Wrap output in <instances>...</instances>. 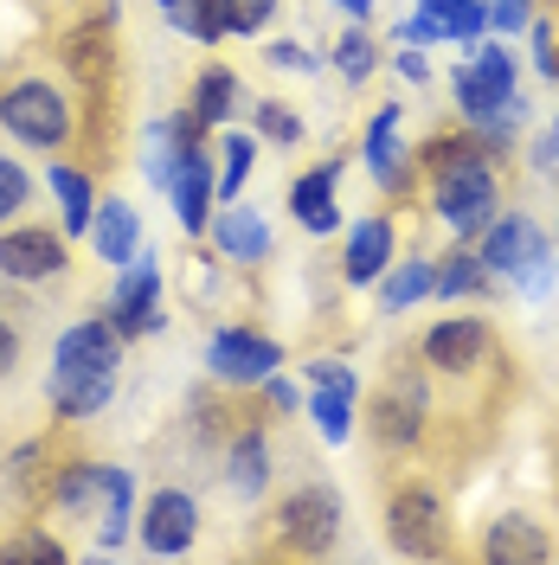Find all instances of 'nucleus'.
Listing matches in <instances>:
<instances>
[{"mask_svg": "<svg viewBox=\"0 0 559 565\" xmlns=\"http://www.w3.org/2000/svg\"><path fill=\"white\" fill-rule=\"evenodd\" d=\"M424 200H431V218L451 238L476 245L483 225L502 212V168H495V154H470V161H451V168L424 174Z\"/></svg>", "mask_w": 559, "mask_h": 565, "instance_id": "1", "label": "nucleus"}, {"mask_svg": "<svg viewBox=\"0 0 559 565\" xmlns=\"http://www.w3.org/2000/svg\"><path fill=\"white\" fill-rule=\"evenodd\" d=\"M476 257L489 264L495 282H515L521 296H547L559 277V250L547 245V232L534 225V212H495L476 238Z\"/></svg>", "mask_w": 559, "mask_h": 565, "instance_id": "2", "label": "nucleus"}, {"mask_svg": "<svg viewBox=\"0 0 559 565\" xmlns=\"http://www.w3.org/2000/svg\"><path fill=\"white\" fill-rule=\"evenodd\" d=\"M0 129L20 141V148H45V154H59L77 129V109L71 97L52 84V77H13V84H0Z\"/></svg>", "mask_w": 559, "mask_h": 565, "instance_id": "3", "label": "nucleus"}, {"mask_svg": "<svg viewBox=\"0 0 559 565\" xmlns=\"http://www.w3.org/2000/svg\"><path fill=\"white\" fill-rule=\"evenodd\" d=\"M341 521H348V501H341V489H328V482H315V476H309V482H296V489L277 501L271 533H277V553L321 559V553H335Z\"/></svg>", "mask_w": 559, "mask_h": 565, "instance_id": "4", "label": "nucleus"}, {"mask_svg": "<svg viewBox=\"0 0 559 565\" xmlns=\"http://www.w3.org/2000/svg\"><path fill=\"white\" fill-rule=\"evenodd\" d=\"M386 540L405 559H451L456 527H451L444 494L431 489V482H399V489L386 494Z\"/></svg>", "mask_w": 559, "mask_h": 565, "instance_id": "5", "label": "nucleus"}, {"mask_svg": "<svg viewBox=\"0 0 559 565\" xmlns=\"http://www.w3.org/2000/svg\"><path fill=\"white\" fill-rule=\"evenodd\" d=\"M424 424H431V392H424V373H386L380 392L367 398V430L380 450H419Z\"/></svg>", "mask_w": 559, "mask_h": 565, "instance_id": "6", "label": "nucleus"}, {"mask_svg": "<svg viewBox=\"0 0 559 565\" xmlns=\"http://www.w3.org/2000/svg\"><path fill=\"white\" fill-rule=\"evenodd\" d=\"M495 360V328L483 316H444L424 328L419 341V366L437 380H476Z\"/></svg>", "mask_w": 559, "mask_h": 565, "instance_id": "7", "label": "nucleus"}, {"mask_svg": "<svg viewBox=\"0 0 559 565\" xmlns=\"http://www.w3.org/2000/svg\"><path fill=\"white\" fill-rule=\"evenodd\" d=\"M161 289H168V277H161V257L155 250H136L123 270H116V289H109L104 316L116 321V334L123 341H141V334H161Z\"/></svg>", "mask_w": 559, "mask_h": 565, "instance_id": "8", "label": "nucleus"}, {"mask_svg": "<svg viewBox=\"0 0 559 565\" xmlns=\"http://www.w3.org/2000/svg\"><path fill=\"white\" fill-rule=\"evenodd\" d=\"M283 366V341H271L264 328H219L207 341V373L219 386H264Z\"/></svg>", "mask_w": 559, "mask_h": 565, "instance_id": "9", "label": "nucleus"}, {"mask_svg": "<svg viewBox=\"0 0 559 565\" xmlns=\"http://www.w3.org/2000/svg\"><path fill=\"white\" fill-rule=\"evenodd\" d=\"M360 161L380 193H412L419 174V154L405 148V104H380L367 116V136H360Z\"/></svg>", "mask_w": 559, "mask_h": 565, "instance_id": "10", "label": "nucleus"}, {"mask_svg": "<svg viewBox=\"0 0 559 565\" xmlns=\"http://www.w3.org/2000/svg\"><path fill=\"white\" fill-rule=\"evenodd\" d=\"M136 540H141V553H155V559L193 553V540H200V501L187 489H155L136 508Z\"/></svg>", "mask_w": 559, "mask_h": 565, "instance_id": "11", "label": "nucleus"}, {"mask_svg": "<svg viewBox=\"0 0 559 565\" xmlns=\"http://www.w3.org/2000/svg\"><path fill=\"white\" fill-rule=\"evenodd\" d=\"M65 270H71L65 232H45V225H7L0 232V277L7 282H59Z\"/></svg>", "mask_w": 559, "mask_h": 565, "instance_id": "12", "label": "nucleus"}, {"mask_svg": "<svg viewBox=\"0 0 559 565\" xmlns=\"http://www.w3.org/2000/svg\"><path fill=\"white\" fill-rule=\"evenodd\" d=\"M399 257V218L392 212H360L341 238V282L348 289H373Z\"/></svg>", "mask_w": 559, "mask_h": 565, "instance_id": "13", "label": "nucleus"}, {"mask_svg": "<svg viewBox=\"0 0 559 565\" xmlns=\"http://www.w3.org/2000/svg\"><path fill=\"white\" fill-rule=\"evenodd\" d=\"M341 174H348V154L335 161H315L289 180V218L309 232V238H335L341 232Z\"/></svg>", "mask_w": 559, "mask_h": 565, "instance_id": "14", "label": "nucleus"}, {"mask_svg": "<svg viewBox=\"0 0 559 565\" xmlns=\"http://www.w3.org/2000/svg\"><path fill=\"white\" fill-rule=\"evenodd\" d=\"M52 366H77V373H116L123 366V334L109 316H84L71 321L65 334L52 341Z\"/></svg>", "mask_w": 559, "mask_h": 565, "instance_id": "15", "label": "nucleus"}, {"mask_svg": "<svg viewBox=\"0 0 559 565\" xmlns=\"http://www.w3.org/2000/svg\"><path fill=\"white\" fill-rule=\"evenodd\" d=\"M483 565H547L553 559V533L540 527L534 514H495L483 546H476Z\"/></svg>", "mask_w": 559, "mask_h": 565, "instance_id": "16", "label": "nucleus"}, {"mask_svg": "<svg viewBox=\"0 0 559 565\" xmlns=\"http://www.w3.org/2000/svg\"><path fill=\"white\" fill-rule=\"evenodd\" d=\"M212 245H219L225 264H271L277 238H271V218L264 212L245 206V200H232V206L212 212Z\"/></svg>", "mask_w": 559, "mask_h": 565, "instance_id": "17", "label": "nucleus"}, {"mask_svg": "<svg viewBox=\"0 0 559 565\" xmlns=\"http://www.w3.org/2000/svg\"><path fill=\"white\" fill-rule=\"evenodd\" d=\"M109 398H116V373H77V366H52L45 373V405L71 424L97 418Z\"/></svg>", "mask_w": 559, "mask_h": 565, "instance_id": "18", "label": "nucleus"}, {"mask_svg": "<svg viewBox=\"0 0 559 565\" xmlns=\"http://www.w3.org/2000/svg\"><path fill=\"white\" fill-rule=\"evenodd\" d=\"M271 430L264 424H239L232 430V444H225V482L239 501H257V494L271 489Z\"/></svg>", "mask_w": 559, "mask_h": 565, "instance_id": "19", "label": "nucleus"}, {"mask_svg": "<svg viewBox=\"0 0 559 565\" xmlns=\"http://www.w3.org/2000/svg\"><path fill=\"white\" fill-rule=\"evenodd\" d=\"M97 546L116 553V546H129V533H136V476L123 469V462H104V494H97Z\"/></svg>", "mask_w": 559, "mask_h": 565, "instance_id": "20", "label": "nucleus"}, {"mask_svg": "<svg viewBox=\"0 0 559 565\" xmlns=\"http://www.w3.org/2000/svg\"><path fill=\"white\" fill-rule=\"evenodd\" d=\"M45 186H52V200H59V232H65V238H91L97 180L84 174V168H71V161H52V168H45Z\"/></svg>", "mask_w": 559, "mask_h": 565, "instance_id": "21", "label": "nucleus"}, {"mask_svg": "<svg viewBox=\"0 0 559 565\" xmlns=\"http://www.w3.org/2000/svg\"><path fill=\"white\" fill-rule=\"evenodd\" d=\"M91 250H97V264L123 270V264L141 250V212L129 206V200H104L97 218H91Z\"/></svg>", "mask_w": 559, "mask_h": 565, "instance_id": "22", "label": "nucleus"}, {"mask_svg": "<svg viewBox=\"0 0 559 565\" xmlns=\"http://www.w3.org/2000/svg\"><path fill=\"white\" fill-rule=\"evenodd\" d=\"M239 109H245V84H239V71L207 65L193 84H187V116H200L207 129H225Z\"/></svg>", "mask_w": 559, "mask_h": 565, "instance_id": "23", "label": "nucleus"}, {"mask_svg": "<svg viewBox=\"0 0 559 565\" xmlns=\"http://www.w3.org/2000/svg\"><path fill=\"white\" fill-rule=\"evenodd\" d=\"M431 289H437V257H431V250H412L405 264L392 257V270L373 282V296H380V316H405V309H412V302H424Z\"/></svg>", "mask_w": 559, "mask_h": 565, "instance_id": "24", "label": "nucleus"}, {"mask_svg": "<svg viewBox=\"0 0 559 565\" xmlns=\"http://www.w3.org/2000/svg\"><path fill=\"white\" fill-rule=\"evenodd\" d=\"M495 277L489 264L476 257V245H463V238H451V250L437 257V289L431 296H444V302H476V296H489Z\"/></svg>", "mask_w": 559, "mask_h": 565, "instance_id": "25", "label": "nucleus"}, {"mask_svg": "<svg viewBox=\"0 0 559 565\" xmlns=\"http://www.w3.org/2000/svg\"><path fill=\"white\" fill-rule=\"evenodd\" d=\"M7 489H13V501H20L27 514L52 508V450H45V437L20 444V450L7 457Z\"/></svg>", "mask_w": 559, "mask_h": 565, "instance_id": "26", "label": "nucleus"}, {"mask_svg": "<svg viewBox=\"0 0 559 565\" xmlns=\"http://www.w3.org/2000/svg\"><path fill=\"white\" fill-rule=\"evenodd\" d=\"M97 494H104V462L91 457H71L52 469V508L71 514V521H91L97 514Z\"/></svg>", "mask_w": 559, "mask_h": 565, "instance_id": "27", "label": "nucleus"}, {"mask_svg": "<svg viewBox=\"0 0 559 565\" xmlns=\"http://www.w3.org/2000/svg\"><path fill=\"white\" fill-rule=\"evenodd\" d=\"M180 116H155L148 129H141V180L155 186V193H168V180H175V161H180Z\"/></svg>", "mask_w": 559, "mask_h": 565, "instance_id": "28", "label": "nucleus"}, {"mask_svg": "<svg viewBox=\"0 0 559 565\" xmlns=\"http://www.w3.org/2000/svg\"><path fill=\"white\" fill-rule=\"evenodd\" d=\"M419 13H431L451 45H476L489 39V0H412Z\"/></svg>", "mask_w": 559, "mask_h": 565, "instance_id": "29", "label": "nucleus"}, {"mask_svg": "<svg viewBox=\"0 0 559 565\" xmlns=\"http://www.w3.org/2000/svg\"><path fill=\"white\" fill-rule=\"evenodd\" d=\"M257 129H225V141H219V206H232L239 193H245L251 168H257Z\"/></svg>", "mask_w": 559, "mask_h": 565, "instance_id": "30", "label": "nucleus"}, {"mask_svg": "<svg viewBox=\"0 0 559 565\" xmlns=\"http://www.w3.org/2000/svg\"><path fill=\"white\" fill-rule=\"evenodd\" d=\"M354 405H360V398H348V392H328V386H315L309 398H303V412H309L315 418V430H321V444H335V450H341V444H354Z\"/></svg>", "mask_w": 559, "mask_h": 565, "instance_id": "31", "label": "nucleus"}, {"mask_svg": "<svg viewBox=\"0 0 559 565\" xmlns=\"http://www.w3.org/2000/svg\"><path fill=\"white\" fill-rule=\"evenodd\" d=\"M251 129H257V141H271V148H303V136H309L303 109H289L283 97H257L251 104Z\"/></svg>", "mask_w": 559, "mask_h": 565, "instance_id": "32", "label": "nucleus"}, {"mask_svg": "<svg viewBox=\"0 0 559 565\" xmlns=\"http://www.w3.org/2000/svg\"><path fill=\"white\" fill-rule=\"evenodd\" d=\"M328 58H335V71H341L348 84H367V77L386 65V58H380V39L367 33V26H348V33L335 39V52H328Z\"/></svg>", "mask_w": 559, "mask_h": 565, "instance_id": "33", "label": "nucleus"}, {"mask_svg": "<svg viewBox=\"0 0 559 565\" xmlns=\"http://www.w3.org/2000/svg\"><path fill=\"white\" fill-rule=\"evenodd\" d=\"M0 559L7 565H20V559H33V565H65V540H52L45 527H20V533H7L0 540Z\"/></svg>", "mask_w": 559, "mask_h": 565, "instance_id": "34", "label": "nucleus"}, {"mask_svg": "<svg viewBox=\"0 0 559 565\" xmlns=\"http://www.w3.org/2000/svg\"><path fill=\"white\" fill-rule=\"evenodd\" d=\"M187 33L200 39V45L232 39V0H187Z\"/></svg>", "mask_w": 559, "mask_h": 565, "instance_id": "35", "label": "nucleus"}, {"mask_svg": "<svg viewBox=\"0 0 559 565\" xmlns=\"http://www.w3.org/2000/svg\"><path fill=\"white\" fill-rule=\"evenodd\" d=\"M27 206H33V174L13 154H0V225H13Z\"/></svg>", "mask_w": 559, "mask_h": 565, "instance_id": "36", "label": "nucleus"}, {"mask_svg": "<svg viewBox=\"0 0 559 565\" xmlns=\"http://www.w3.org/2000/svg\"><path fill=\"white\" fill-rule=\"evenodd\" d=\"M271 20H277V0H232V33L239 39L271 33Z\"/></svg>", "mask_w": 559, "mask_h": 565, "instance_id": "37", "label": "nucleus"}, {"mask_svg": "<svg viewBox=\"0 0 559 565\" xmlns=\"http://www.w3.org/2000/svg\"><path fill=\"white\" fill-rule=\"evenodd\" d=\"M303 373H309V386H328V392H348V398H360V373H354V366H341V360H309Z\"/></svg>", "mask_w": 559, "mask_h": 565, "instance_id": "38", "label": "nucleus"}, {"mask_svg": "<svg viewBox=\"0 0 559 565\" xmlns=\"http://www.w3.org/2000/svg\"><path fill=\"white\" fill-rule=\"evenodd\" d=\"M392 39H399V45H451V39H444V26H437L431 13H419V7L392 26Z\"/></svg>", "mask_w": 559, "mask_h": 565, "instance_id": "39", "label": "nucleus"}, {"mask_svg": "<svg viewBox=\"0 0 559 565\" xmlns=\"http://www.w3.org/2000/svg\"><path fill=\"white\" fill-rule=\"evenodd\" d=\"M264 58H271V65H277V71H303V77H309V71L321 65V58H315V52H309V45H303V39H277V45H271Z\"/></svg>", "mask_w": 559, "mask_h": 565, "instance_id": "40", "label": "nucleus"}, {"mask_svg": "<svg viewBox=\"0 0 559 565\" xmlns=\"http://www.w3.org/2000/svg\"><path fill=\"white\" fill-rule=\"evenodd\" d=\"M527 161H534V174H559V116L534 136V148H527Z\"/></svg>", "mask_w": 559, "mask_h": 565, "instance_id": "41", "label": "nucleus"}, {"mask_svg": "<svg viewBox=\"0 0 559 565\" xmlns=\"http://www.w3.org/2000/svg\"><path fill=\"white\" fill-rule=\"evenodd\" d=\"M257 392H264V405H271V412H303V392L283 380V366H277V373H271V380H264Z\"/></svg>", "mask_w": 559, "mask_h": 565, "instance_id": "42", "label": "nucleus"}, {"mask_svg": "<svg viewBox=\"0 0 559 565\" xmlns=\"http://www.w3.org/2000/svg\"><path fill=\"white\" fill-rule=\"evenodd\" d=\"M386 65L399 71L405 84H424V77H431V65H424V45H399V58H386Z\"/></svg>", "mask_w": 559, "mask_h": 565, "instance_id": "43", "label": "nucleus"}, {"mask_svg": "<svg viewBox=\"0 0 559 565\" xmlns=\"http://www.w3.org/2000/svg\"><path fill=\"white\" fill-rule=\"evenodd\" d=\"M13 366H20V328H13V321H0V380H7Z\"/></svg>", "mask_w": 559, "mask_h": 565, "instance_id": "44", "label": "nucleus"}, {"mask_svg": "<svg viewBox=\"0 0 559 565\" xmlns=\"http://www.w3.org/2000/svg\"><path fill=\"white\" fill-rule=\"evenodd\" d=\"M328 7H335V13H348L354 26H367V20H373V0H328Z\"/></svg>", "mask_w": 559, "mask_h": 565, "instance_id": "45", "label": "nucleus"}, {"mask_svg": "<svg viewBox=\"0 0 559 565\" xmlns=\"http://www.w3.org/2000/svg\"><path fill=\"white\" fill-rule=\"evenodd\" d=\"M155 7H161V20H168L175 33H187V0H155Z\"/></svg>", "mask_w": 559, "mask_h": 565, "instance_id": "46", "label": "nucleus"}, {"mask_svg": "<svg viewBox=\"0 0 559 565\" xmlns=\"http://www.w3.org/2000/svg\"><path fill=\"white\" fill-rule=\"evenodd\" d=\"M553 476H559V450H553Z\"/></svg>", "mask_w": 559, "mask_h": 565, "instance_id": "47", "label": "nucleus"}, {"mask_svg": "<svg viewBox=\"0 0 559 565\" xmlns=\"http://www.w3.org/2000/svg\"><path fill=\"white\" fill-rule=\"evenodd\" d=\"M0 65H7V52H0Z\"/></svg>", "mask_w": 559, "mask_h": 565, "instance_id": "48", "label": "nucleus"}]
</instances>
